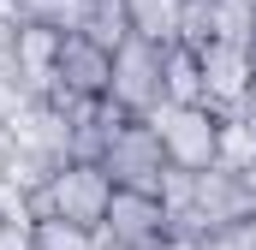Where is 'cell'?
Here are the masks:
<instances>
[{
	"instance_id": "5bb4252c",
	"label": "cell",
	"mask_w": 256,
	"mask_h": 250,
	"mask_svg": "<svg viewBox=\"0 0 256 250\" xmlns=\"http://www.w3.org/2000/svg\"><path fill=\"white\" fill-rule=\"evenodd\" d=\"M208 6H214V42L256 54V0H208Z\"/></svg>"
},
{
	"instance_id": "2e32d148",
	"label": "cell",
	"mask_w": 256,
	"mask_h": 250,
	"mask_svg": "<svg viewBox=\"0 0 256 250\" xmlns=\"http://www.w3.org/2000/svg\"><path fill=\"white\" fill-rule=\"evenodd\" d=\"M214 42V6L208 0H185V12H179V48H208Z\"/></svg>"
},
{
	"instance_id": "7c38bea8",
	"label": "cell",
	"mask_w": 256,
	"mask_h": 250,
	"mask_svg": "<svg viewBox=\"0 0 256 250\" xmlns=\"http://www.w3.org/2000/svg\"><path fill=\"white\" fill-rule=\"evenodd\" d=\"M18 18L24 24H42L54 36H78L84 18H90V0H18Z\"/></svg>"
},
{
	"instance_id": "6da1fadb",
	"label": "cell",
	"mask_w": 256,
	"mask_h": 250,
	"mask_svg": "<svg viewBox=\"0 0 256 250\" xmlns=\"http://www.w3.org/2000/svg\"><path fill=\"white\" fill-rule=\"evenodd\" d=\"M108 202H114V185L96 161H72L60 167L48 185L30 196V214L36 220H66V226H84V232H102L108 226Z\"/></svg>"
},
{
	"instance_id": "5b68a950",
	"label": "cell",
	"mask_w": 256,
	"mask_h": 250,
	"mask_svg": "<svg viewBox=\"0 0 256 250\" xmlns=\"http://www.w3.org/2000/svg\"><path fill=\"white\" fill-rule=\"evenodd\" d=\"M161 60H167V48H155V42H143V36H131L114 48V84H108V102L131 114V120H149L161 102H167V84H161Z\"/></svg>"
},
{
	"instance_id": "8fae6325",
	"label": "cell",
	"mask_w": 256,
	"mask_h": 250,
	"mask_svg": "<svg viewBox=\"0 0 256 250\" xmlns=\"http://www.w3.org/2000/svg\"><path fill=\"white\" fill-rule=\"evenodd\" d=\"M161 84H167V102L173 108H196L202 102V60H196V48H167V60H161Z\"/></svg>"
},
{
	"instance_id": "ac0fdd59",
	"label": "cell",
	"mask_w": 256,
	"mask_h": 250,
	"mask_svg": "<svg viewBox=\"0 0 256 250\" xmlns=\"http://www.w3.org/2000/svg\"><path fill=\"white\" fill-rule=\"evenodd\" d=\"M12 60H18V30L0 24V84H18V78H12Z\"/></svg>"
},
{
	"instance_id": "4fadbf2b",
	"label": "cell",
	"mask_w": 256,
	"mask_h": 250,
	"mask_svg": "<svg viewBox=\"0 0 256 250\" xmlns=\"http://www.w3.org/2000/svg\"><path fill=\"white\" fill-rule=\"evenodd\" d=\"M78 36H90L96 48H120V42H131V18H126V0H90V18H84V30Z\"/></svg>"
},
{
	"instance_id": "44dd1931",
	"label": "cell",
	"mask_w": 256,
	"mask_h": 250,
	"mask_svg": "<svg viewBox=\"0 0 256 250\" xmlns=\"http://www.w3.org/2000/svg\"><path fill=\"white\" fill-rule=\"evenodd\" d=\"M238 114H244V120L256 125V84H250V96H244V108H238Z\"/></svg>"
},
{
	"instance_id": "603a6c76",
	"label": "cell",
	"mask_w": 256,
	"mask_h": 250,
	"mask_svg": "<svg viewBox=\"0 0 256 250\" xmlns=\"http://www.w3.org/2000/svg\"><path fill=\"white\" fill-rule=\"evenodd\" d=\"M0 220H6V214H0Z\"/></svg>"
},
{
	"instance_id": "e0dca14e",
	"label": "cell",
	"mask_w": 256,
	"mask_h": 250,
	"mask_svg": "<svg viewBox=\"0 0 256 250\" xmlns=\"http://www.w3.org/2000/svg\"><path fill=\"white\" fill-rule=\"evenodd\" d=\"M36 250H96V232L66 220H36Z\"/></svg>"
},
{
	"instance_id": "3957f363",
	"label": "cell",
	"mask_w": 256,
	"mask_h": 250,
	"mask_svg": "<svg viewBox=\"0 0 256 250\" xmlns=\"http://www.w3.org/2000/svg\"><path fill=\"white\" fill-rule=\"evenodd\" d=\"M96 167L108 173L114 190H143V196H161V179H167V155H161V137L149 131V120H126Z\"/></svg>"
},
{
	"instance_id": "8992f818",
	"label": "cell",
	"mask_w": 256,
	"mask_h": 250,
	"mask_svg": "<svg viewBox=\"0 0 256 250\" xmlns=\"http://www.w3.org/2000/svg\"><path fill=\"white\" fill-rule=\"evenodd\" d=\"M102 232L114 244H126V250H167L173 244V226L161 214V196H143V190H114Z\"/></svg>"
},
{
	"instance_id": "30bf717a",
	"label": "cell",
	"mask_w": 256,
	"mask_h": 250,
	"mask_svg": "<svg viewBox=\"0 0 256 250\" xmlns=\"http://www.w3.org/2000/svg\"><path fill=\"white\" fill-rule=\"evenodd\" d=\"M179 12H185V0H126L131 36H143L155 48H173L179 42Z\"/></svg>"
},
{
	"instance_id": "ffe728a7",
	"label": "cell",
	"mask_w": 256,
	"mask_h": 250,
	"mask_svg": "<svg viewBox=\"0 0 256 250\" xmlns=\"http://www.w3.org/2000/svg\"><path fill=\"white\" fill-rule=\"evenodd\" d=\"M238 244H244V250H256V214L244 220V226H238Z\"/></svg>"
},
{
	"instance_id": "d6986e66",
	"label": "cell",
	"mask_w": 256,
	"mask_h": 250,
	"mask_svg": "<svg viewBox=\"0 0 256 250\" xmlns=\"http://www.w3.org/2000/svg\"><path fill=\"white\" fill-rule=\"evenodd\" d=\"M6 161H12V125L0 120V185H6Z\"/></svg>"
},
{
	"instance_id": "7a4b0ae2",
	"label": "cell",
	"mask_w": 256,
	"mask_h": 250,
	"mask_svg": "<svg viewBox=\"0 0 256 250\" xmlns=\"http://www.w3.org/2000/svg\"><path fill=\"white\" fill-rule=\"evenodd\" d=\"M220 125H226V114L208 108V102H196V108L161 102V108L149 114V131L161 137L167 167H179V173H208V167L220 161Z\"/></svg>"
},
{
	"instance_id": "277c9868",
	"label": "cell",
	"mask_w": 256,
	"mask_h": 250,
	"mask_svg": "<svg viewBox=\"0 0 256 250\" xmlns=\"http://www.w3.org/2000/svg\"><path fill=\"white\" fill-rule=\"evenodd\" d=\"M256 214V185L232 167H208L196 173V208H191V238L208 244L220 232H238L244 220Z\"/></svg>"
},
{
	"instance_id": "9c48e42d",
	"label": "cell",
	"mask_w": 256,
	"mask_h": 250,
	"mask_svg": "<svg viewBox=\"0 0 256 250\" xmlns=\"http://www.w3.org/2000/svg\"><path fill=\"white\" fill-rule=\"evenodd\" d=\"M108 84H114V54L96 48L90 36H66L60 42V90L72 102H108Z\"/></svg>"
},
{
	"instance_id": "9a60e30c",
	"label": "cell",
	"mask_w": 256,
	"mask_h": 250,
	"mask_svg": "<svg viewBox=\"0 0 256 250\" xmlns=\"http://www.w3.org/2000/svg\"><path fill=\"white\" fill-rule=\"evenodd\" d=\"M214 167H232V173L256 167V125L244 114H226V125H220V161Z\"/></svg>"
},
{
	"instance_id": "ba28073f",
	"label": "cell",
	"mask_w": 256,
	"mask_h": 250,
	"mask_svg": "<svg viewBox=\"0 0 256 250\" xmlns=\"http://www.w3.org/2000/svg\"><path fill=\"white\" fill-rule=\"evenodd\" d=\"M60 42L54 30L42 24H18V60H12V78L24 90V102H54L60 90Z\"/></svg>"
},
{
	"instance_id": "52a82bcc",
	"label": "cell",
	"mask_w": 256,
	"mask_h": 250,
	"mask_svg": "<svg viewBox=\"0 0 256 250\" xmlns=\"http://www.w3.org/2000/svg\"><path fill=\"white\" fill-rule=\"evenodd\" d=\"M196 60H202V102L220 108V114H238L250 84H256V54L232 48V42H208Z\"/></svg>"
},
{
	"instance_id": "7402d4cb",
	"label": "cell",
	"mask_w": 256,
	"mask_h": 250,
	"mask_svg": "<svg viewBox=\"0 0 256 250\" xmlns=\"http://www.w3.org/2000/svg\"><path fill=\"white\" fill-rule=\"evenodd\" d=\"M244 179H250V185H256V167H250V173H244Z\"/></svg>"
}]
</instances>
